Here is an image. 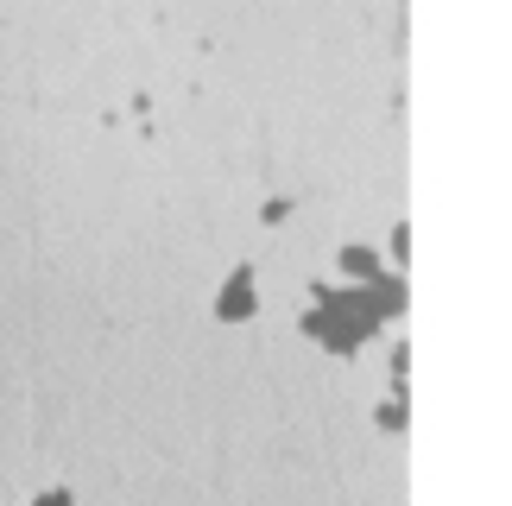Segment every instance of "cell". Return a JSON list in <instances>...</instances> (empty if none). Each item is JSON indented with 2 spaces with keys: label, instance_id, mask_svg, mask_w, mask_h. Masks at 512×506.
<instances>
[{
  "label": "cell",
  "instance_id": "cell-1",
  "mask_svg": "<svg viewBox=\"0 0 512 506\" xmlns=\"http://www.w3.org/2000/svg\"><path fill=\"white\" fill-rule=\"evenodd\" d=\"M310 298H317V310H304L298 329L317 336L329 355H354L361 342L380 336V323L405 317V285L392 272L380 285H310Z\"/></svg>",
  "mask_w": 512,
  "mask_h": 506
},
{
  "label": "cell",
  "instance_id": "cell-2",
  "mask_svg": "<svg viewBox=\"0 0 512 506\" xmlns=\"http://www.w3.org/2000/svg\"><path fill=\"white\" fill-rule=\"evenodd\" d=\"M253 310H260V285H253V260H241L222 279V291H215V317H222V323H247Z\"/></svg>",
  "mask_w": 512,
  "mask_h": 506
},
{
  "label": "cell",
  "instance_id": "cell-3",
  "mask_svg": "<svg viewBox=\"0 0 512 506\" xmlns=\"http://www.w3.org/2000/svg\"><path fill=\"white\" fill-rule=\"evenodd\" d=\"M336 266L348 272V285H380L386 279V260L373 247H361V241H348L342 253H336Z\"/></svg>",
  "mask_w": 512,
  "mask_h": 506
},
{
  "label": "cell",
  "instance_id": "cell-4",
  "mask_svg": "<svg viewBox=\"0 0 512 506\" xmlns=\"http://www.w3.org/2000/svg\"><path fill=\"white\" fill-rule=\"evenodd\" d=\"M386 253H392V266H405V260H411V228H405V222L392 228V241H386Z\"/></svg>",
  "mask_w": 512,
  "mask_h": 506
},
{
  "label": "cell",
  "instance_id": "cell-5",
  "mask_svg": "<svg viewBox=\"0 0 512 506\" xmlns=\"http://www.w3.org/2000/svg\"><path fill=\"white\" fill-rule=\"evenodd\" d=\"M380 431H405V399H386L380 405Z\"/></svg>",
  "mask_w": 512,
  "mask_h": 506
},
{
  "label": "cell",
  "instance_id": "cell-6",
  "mask_svg": "<svg viewBox=\"0 0 512 506\" xmlns=\"http://www.w3.org/2000/svg\"><path fill=\"white\" fill-rule=\"evenodd\" d=\"M32 506H76V494H70V488H45V494H38Z\"/></svg>",
  "mask_w": 512,
  "mask_h": 506
}]
</instances>
